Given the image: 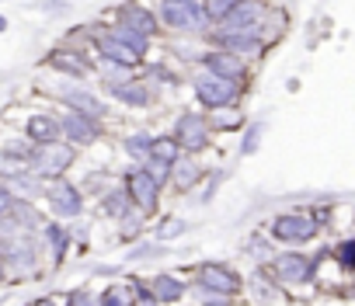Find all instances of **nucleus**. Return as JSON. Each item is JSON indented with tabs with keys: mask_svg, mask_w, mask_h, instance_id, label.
<instances>
[{
	"mask_svg": "<svg viewBox=\"0 0 355 306\" xmlns=\"http://www.w3.org/2000/svg\"><path fill=\"white\" fill-rule=\"evenodd\" d=\"M146 216L139 213V209H132V213H125L119 223H115V230H119V240L122 244H136V240H143V233H146Z\"/></svg>",
	"mask_w": 355,
	"mask_h": 306,
	"instance_id": "nucleus-29",
	"label": "nucleus"
},
{
	"mask_svg": "<svg viewBox=\"0 0 355 306\" xmlns=\"http://www.w3.org/2000/svg\"><path fill=\"white\" fill-rule=\"evenodd\" d=\"M192 296H196V306H234L237 303L230 296H220V292H209V289H199V285H192Z\"/></svg>",
	"mask_w": 355,
	"mask_h": 306,
	"instance_id": "nucleus-36",
	"label": "nucleus"
},
{
	"mask_svg": "<svg viewBox=\"0 0 355 306\" xmlns=\"http://www.w3.org/2000/svg\"><path fill=\"white\" fill-rule=\"evenodd\" d=\"M206 118H209V129H213L216 136H237V132H244V125L251 122L248 111H244V101H241V105H220V108H209Z\"/></svg>",
	"mask_w": 355,
	"mask_h": 306,
	"instance_id": "nucleus-21",
	"label": "nucleus"
},
{
	"mask_svg": "<svg viewBox=\"0 0 355 306\" xmlns=\"http://www.w3.org/2000/svg\"><path fill=\"white\" fill-rule=\"evenodd\" d=\"M265 271L272 275V282H279L286 292H300L306 285H317V254H306L300 247L289 251H275L265 261Z\"/></svg>",
	"mask_w": 355,
	"mask_h": 306,
	"instance_id": "nucleus-3",
	"label": "nucleus"
},
{
	"mask_svg": "<svg viewBox=\"0 0 355 306\" xmlns=\"http://www.w3.org/2000/svg\"><path fill=\"white\" fill-rule=\"evenodd\" d=\"M189 275H192V285H199V289H209V292H220L230 299L244 296V275L237 268H230L227 261H199V264H192Z\"/></svg>",
	"mask_w": 355,
	"mask_h": 306,
	"instance_id": "nucleus-10",
	"label": "nucleus"
},
{
	"mask_svg": "<svg viewBox=\"0 0 355 306\" xmlns=\"http://www.w3.org/2000/svg\"><path fill=\"white\" fill-rule=\"evenodd\" d=\"M171 136L182 143V150L189 157H202L206 150H213V139H216L202 108H182L178 111L174 122H171Z\"/></svg>",
	"mask_w": 355,
	"mask_h": 306,
	"instance_id": "nucleus-7",
	"label": "nucleus"
},
{
	"mask_svg": "<svg viewBox=\"0 0 355 306\" xmlns=\"http://www.w3.org/2000/svg\"><path fill=\"white\" fill-rule=\"evenodd\" d=\"M98 209H101V216H105L108 223H119L125 213H132V199L125 195L122 181H112V185L98 195Z\"/></svg>",
	"mask_w": 355,
	"mask_h": 306,
	"instance_id": "nucleus-23",
	"label": "nucleus"
},
{
	"mask_svg": "<svg viewBox=\"0 0 355 306\" xmlns=\"http://www.w3.org/2000/svg\"><path fill=\"white\" fill-rule=\"evenodd\" d=\"M164 247H167V244H160V240H136V244H129L125 264H143V261H157V258L171 254V251H164Z\"/></svg>",
	"mask_w": 355,
	"mask_h": 306,
	"instance_id": "nucleus-31",
	"label": "nucleus"
},
{
	"mask_svg": "<svg viewBox=\"0 0 355 306\" xmlns=\"http://www.w3.org/2000/svg\"><path fill=\"white\" fill-rule=\"evenodd\" d=\"M272 8H275V0H241V4L234 8V15L223 25L209 28V32H258L261 35Z\"/></svg>",
	"mask_w": 355,
	"mask_h": 306,
	"instance_id": "nucleus-16",
	"label": "nucleus"
},
{
	"mask_svg": "<svg viewBox=\"0 0 355 306\" xmlns=\"http://www.w3.org/2000/svg\"><path fill=\"white\" fill-rule=\"evenodd\" d=\"M39 240H42V254L49 261V268H63V261L70 258L73 251V226H67L63 219H46V226L39 230Z\"/></svg>",
	"mask_w": 355,
	"mask_h": 306,
	"instance_id": "nucleus-17",
	"label": "nucleus"
},
{
	"mask_svg": "<svg viewBox=\"0 0 355 306\" xmlns=\"http://www.w3.org/2000/svg\"><path fill=\"white\" fill-rule=\"evenodd\" d=\"M105 18H108V21H119V25H125V28H136V32H143V35L153 39V42L164 39L160 18H157L153 4H146V0H119V4H115Z\"/></svg>",
	"mask_w": 355,
	"mask_h": 306,
	"instance_id": "nucleus-13",
	"label": "nucleus"
},
{
	"mask_svg": "<svg viewBox=\"0 0 355 306\" xmlns=\"http://www.w3.org/2000/svg\"><path fill=\"white\" fill-rule=\"evenodd\" d=\"M265 233L279 247H306V244H313L324 233V226L313 219L310 209H286V213H275L265 223Z\"/></svg>",
	"mask_w": 355,
	"mask_h": 306,
	"instance_id": "nucleus-5",
	"label": "nucleus"
},
{
	"mask_svg": "<svg viewBox=\"0 0 355 306\" xmlns=\"http://www.w3.org/2000/svg\"><path fill=\"white\" fill-rule=\"evenodd\" d=\"M189 230H192V223H189L185 216H160V219L153 223V240L174 244V240H182Z\"/></svg>",
	"mask_w": 355,
	"mask_h": 306,
	"instance_id": "nucleus-25",
	"label": "nucleus"
},
{
	"mask_svg": "<svg viewBox=\"0 0 355 306\" xmlns=\"http://www.w3.org/2000/svg\"><path fill=\"white\" fill-rule=\"evenodd\" d=\"M132 306H160V303H157V299L146 292V296H136V299H132Z\"/></svg>",
	"mask_w": 355,
	"mask_h": 306,
	"instance_id": "nucleus-41",
	"label": "nucleus"
},
{
	"mask_svg": "<svg viewBox=\"0 0 355 306\" xmlns=\"http://www.w3.org/2000/svg\"><path fill=\"white\" fill-rule=\"evenodd\" d=\"M28 171H32V164H28L25 153H18V150H11V146H0V181L21 178V174H28Z\"/></svg>",
	"mask_w": 355,
	"mask_h": 306,
	"instance_id": "nucleus-26",
	"label": "nucleus"
},
{
	"mask_svg": "<svg viewBox=\"0 0 355 306\" xmlns=\"http://www.w3.org/2000/svg\"><path fill=\"white\" fill-rule=\"evenodd\" d=\"M11 275H8V261H4V251H0V285H4Z\"/></svg>",
	"mask_w": 355,
	"mask_h": 306,
	"instance_id": "nucleus-42",
	"label": "nucleus"
},
{
	"mask_svg": "<svg viewBox=\"0 0 355 306\" xmlns=\"http://www.w3.org/2000/svg\"><path fill=\"white\" fill-rule=\"evenodd\" d=\"M150 157L153 161H164V164H178V161H182L185 157V150H182V143H178L171 132H157L153 136V153H150Z\"/></svg>",
	"mask_w": 355,
	"mask_h": 306,
	"instance_id": "nucleus-28",
	"label": "nucleus"
},
{
	"mask_svg": "<svg viewBox=\"0 0 355 306\" xmlns=\"http://www.w3.org/2000/svg\"><path fill=\"white\" fill-rule=\"evenodd\" d=\"M60 129H63V139L73 143L77 150H87V146H98L108 132V122H98L84 111H70V108H60Z\"/></svg>",
	"mask_w": 355,
	"mask_h": 306,
	"instance_id": "nucleus-15",
	"label": "nucleus"
},
{
	"mask_svg": "<svg viewBox=\"0 0 355 306\" xmlns=\"http://www.w3.org/2000/svg\"><path fill=\"white\" fill-rule=\"evenodd\" d=\"M146 282H150V296L160 306H182L192 296V282L174 271H153V275H146Z\"/></svg>",
	"mask_w": 355,
	"mask_h": 306,
	"instance_id": "nucleus-18",
	"label": "nucleus"
},
{
	"mask_svg": "<svg viewBox=\"0 0 355 306\" xmlns=\"http://www.w3.org/2000/svg\"><path fill=\"white\" fill-rule=\"evenodd\" d=\"M0 4H4V0H0Z\"/></svg>",
	"mask_w": 355,
	"mask_h": 306,
	"instance_id": "nucleus-46",
	"label": "nucleus"
},
{
	"mask_svg": "<svg viewBox=\"0 0 355 306\" xmlns=\"http://www.w3.org/2000/svg\"><path fill=\"white\" fill-rule=\"evenodd\" d=\"M67 4H73V0H67Z\"/></svg>",
	"mask_w": 355,
	"mask_h": 306,
	"instance_id": "nucleus-45",
	"label": "nucleus"
},
{
	"mask_svg": "<svg viewBox=\"0 0 355 306\" xmlns=\"http://www.w3.org/2000/svg\"><path fill=\"white\" fill-rule=\"evenodd\" d=\"M185 84L192 91L196 108H202V111L220 108V105H241L248 98V91H251V87H244L237 80H227V77H216V73H209L202 66H189Z\"/></svg>",
	"mask_w": 355,
	"mask_h": 306,
	"instance_id": "nucleus-2",
	"label": "nucleus"
},
{
	"mask_svg": "<svg viewBox=\"0 0 355 306\" xmlns=\"http://www.w3.org/2000/svg\"><path fill=\"white\" fill-rule=\"evenodd\" d=\"M98 296H101V306H132V299H136L129 278H115V282H108Z\"/></svg>",
	"mask_w": 355,
	"mask_h": 306,
	"instance_id": "nucleus-30",
	"label": "nucleus"
},
{
	"mask_svg": "<svg viewBox=\"0 0 355 306\" xmlns=\"http://www.w3.org/2000/svg\"><path fill=\"white\" fill-rule=\"evenodd\" d=\"M80 157V150L67 139H56V143H42V146H32L28 153V164H32V174H39L42 181H56V178H67L73 171Z\"/></svg>",
	"mask_w": 355,
	"mask_h": 306,
	"instance_id": "nucleus-8",
	"label": "nucleus"
},
{
	"mask_svg": "<svg viewBox=\"0 0 355 306\" xmlns=\"http://www.w3.org/2000/svg\"><path fill=\"white\" fill-rule=\"evenodd\" d=\"M143 77H146L157 91H160V87H182V84H185V73H178L167 60H146Z\"/></svg>",
	"mask_w": 355,
	"mask_h": 306,
	"instance_id": "nucleus-24",
	"label": "nucleus"
},
{
	"mask_svg": "<svg viewBox=\"0 0 355 306\" xmlns=\"http://www.w3.org/2000/svg\"><path fill=\"white\" fill-rule=\"evenodd\" d=\"M241 4V0H202V11H206V21H209V28H216V25H223L230 15H234V8Z\"/></svg>",
	"mask_w": 355,
	"mask_h": 306,
	"instance_id": "nucleus-34",
	"label": "nucleus"
},
{
	"mask_svg": "<svg viewBox=\"0 0 355 306\" xmlns=\"http://www.w3.org/2000/svg\"><path fill=\"white\" fill-rule=\"evenodd\" d=\"M8 188H11L15 199H28V202H42V195H46V181L39 174H32V171L21 174V178H11Z\"/></svg>",
	"mask_w": 355,
	"mask_h": 306,
	"instance_id": "nucleus-27",
	"label": "nucleus"
},
{
	"mask_svg": "<svg viewBox=\"0 0 355 306\" xmlns=\"http://www.w3.org/2000/svg\"><path fill=\"white\" fill-rule=\"evenodd\" d=\"M331 261H334L345 275H355V233L331 244Z\"/></svg>",
	"mask_w": 355,
	"mask_h": 306,
	"instance_id": "nucleus-32",
	"label": "nucleus"
},
{
	"mask_svg": "<svg viewBox=\"0 0 355 306\" xmlns=\"http://www.w3.org/2000/svg\"><path fill=\"white\" fill-rule=\"evenodd\" d=\"M42 66L53 70L56 77H67V80H80L87 84L91 77H98V60L91 53V46H70V42H56L46 56H42Z\"/></svg>",
	"mask_w": 355,
	"mask_h": 306,
	"instance_id": "nucleus-6",
	"label": "nucleus"
},
{
	"mask_svg": "<svg viewBox=\"0 0 355 306\" xmlns=\"http://www.w3.org/2000/svg\"><path fill=\"white\" fill-rule=\"evenodd\" d=\"M28 306H67V296H39V299L28 303Z\"/></svg>",
	"mask_w": 355,
	"mask_h": 306,
	"instance_id": "nucleus-40",
	"label": "nucleus"
},
{
	"mask_svg": "<svg viewBox=\"0 0 355 306\" xmlns=\"http://www.w3.org/2000/svg\"><path fill=\"white\" fill-rule=\"evenodd\" d=\"M39 91L49 94L60 108L84 111V115H91V118H98V122H108V115H112V101H108L101 91H94V87L80 84V80H67V77H60V80H53L49 87H39Z\"/></svg>",
	"mask_w": 355,
	"mask_h": 306,
	"instance_id": "nucleus-4",
	"label": "nucleus"
},
{
	"mask_svg": "<svg viewBox=\"0 0 355 306\" xmlns=\"http://www.w3.org/2000/svg\"><path fill=\"white\" fill-rule=\"evenodd\" d=\"M202 42H206V46H220V49H227V53H234V56H244V60L254 63V66L272 53V42H268L265 35H258V32H209Z\"/></svg>",
	"mask_w": 355,
	"mask_h": 306,
	"instance_id": "nucleus-14",
	"label": "nucleus"
},
{
	"mask_svg": "<svg viewBox=\"0 0 355 306\" xmlns=\"http://www.w3.org/2000/svg\"><path fill=\"white\" fill-rule=\"evenodd\" d=\"M11 206H15V195H11L8 181H0V219H4V216L11 213Z\"/></svg>",
	"mask_w": 355,
	"mask_h": 306,
	"instance_id": "nucleus-38",
	"label": "nucleus"
},
{
	"mask_svg": "<svg viewBox=\"0 0 355 306\" xmlns=\"http://www.w3.org/2000/svg\"><path fill=\"white\" fill-rule=\"evenodd\" d=\"M46 209L53 219H80L84 216V206H87V195L77 181L70 178H56V181H46V195H42Z\"/></svg>",
	"mask_w": 355,
	"mask_h": 306,
	"instance_id": "nucleus-11",
	"label": "nucleus"
},
{
	"mask_svg": "<svg viewBox=\"0 0 355 306\" xmlns=\"http://www.w3.org/2000/svg\"><path fill=\"white\" fill-rule=\"evenodd\" d=\"M196 66H202V70H209V73H216V77L237 80V84H244V87L254 84V70H258V66L248 63L244 56H234V53H227V49H220V46H202Z\"/></svg>",
	"mask_w": 355,
	"mask_h": 306,
	"instance_id": "nucleus-12",
	"label": "nucleus"
},
{
	"mask_svg": "<svg viewBox=\"0 0 355 306\" xmlns=\"http://www.w3.org/2000/svg\"><path fill=\"white\" fill-rule=\"evenodd\" d=\"M119 181H122V188H125V195L132 199V209H139L146 219H153L157 213H160V202H164V185L146 171V168H125L122 174H119Z\"/></svg>",
	"mask_w": 355,
	"mask_h": 306,
	"instance_id": "nucleus-9",
	"label": "nucleus"
},
{
	"mask_svg": "<svg viewBox=\"0 0 355 306\" xmlns=\"http://www.w3.org/2000/svg\"><path fill=\"white\" fill-rule=\"evenodd\" d=\"M153 11L160 18L164 39H206L209 35L202 0H153Z\"/></svg>",
	"mask_w": 355,
	"mask_h": 306,
	"instance_id": "nucleus-1",
	"label": "nucleus"
},
{
	"mask_svg": "<svg viewBox=\"0 0 355 306\" xmlns=\"http://www.w3.org/2000/svg\"><path fill=\"white\" fill-rule=\"evenodd\" d=\"M70 4L67 0H46V4H39V11H46V15H63Z\"/></svg>",
	"mask_w": 355,
	"mask_h": 306,
	"instance_id": "nucleus-39",
	"label": "nucleus"
},
{
	"mask_svg": "<svg viewBox=\"0 0 355 306\" xmlns=\"http://www.w3.org/2000/svg\"><path fill=\"white\" fill-rule=\"evenodd\" d=\"M223 178H227V171H209L206 174V181L199 185V206H209L213 199H216V192H220V185H223Z\"/></svg>",
	"mask_w": 355,
	"mask_h": 306,
	"instance_id": "nucleus-35",
	"label": "nucleus"
},
{
	"mask_svg": "<svg viewBox=\"0 0 355 306\" xmlns=\"http://www.w3.org/2000/svg\"><path fill=\"white\" fill-rule=\"evenodd\" d=\"M21 132H25V139H28L32 146H42V143H56V139H63L60 111H53V108H39V111H32V115L25 118Z\"/></svg>",
	"mask_w": 355,
	"mask_h": 306,
	"instance_id": "nucleus-20",
	"label": "nucleus"
},
{
	"mask_svg": "<svg viewBox=\"0 0 355 306\" xmlns=\"http://www.w3.org/2000/svg\"><path fill=\"white\" fill-rule=\"evenodd\" d=\"M8 28H11V21H8L4 15H0V32H8Z\"/></svg>",
	"mask_w": 355,
	"mask_h": 306,
	"instance_id": "nucleus-44",
	"label": "nucleus"
},
{
	"mask_svg": "<svg viewBox=\"0 0 355 306\" xmlns=\"http://www.w3.org/2000/svg\"><path fill=\"white\" fill-rule=\"evenodd\" d=\"M286 91L296 94V91H300V77H289V80H286Z\"/></svg>",
	"mask_w": 355,
	"mask_h": 306,
	"instance_id": "nucleus-43",
	"label": "nucleus"
},
{
	"mask_svg": "<svg viewBox=\"0 0 355 306\" xmlns=\"http://www.w3.org/2000/svg\"><path fill=\"white\" fill-rule=\"evenodd\" d=\"M261 139H265V122H248L244 132H241L237 153H241V157H254V153L261 150Z\"/></svg>",
	"mask_w": 355,
	"mask_h": 306,
	"instance_id": "nucleus-33",
	"label": "nucleus"
},
{
	"mask_svg": "<svg viewBox=\"0 0 355 306\" xmlns=\"http://www.w3.org/2000/svg\"><path fill=\"white\" fill-rule=\"evenodd\" d=\"M206 174H209V168L199 161V157H185L178 161L174 168H171V181H167V192H174V195H182V199H189L192 192H199V185L206 181Z\"/></svg>",
	"mask_w": 355,
	"mask_h": 306,
	"instance_id": "nucleus-19",
	"label": "nucleus"
},
{
	"mask_svg": "<svg viewBox=\"0 0 355 306\" xmlns=\"http://www.w3.org/2000/svg\"><path fill=\"white\" fill-rule=\"evenodd\" d=\"M67 306H101V296H98L94 289L80 285V289L67 292Z\"/></svg>",
	"mask_w": 355,
	"mask_h": 306,
	"instance_id": "nucleus-37",
	"label": "nucleus"
},
{
	"mask_svg": "<svg viewBox=\"0 0 355 306\" xmlns=\"http://www.w3.org/2000/svg\"><path fill=\"white\" fill-rule=\"evenodd\" d=\"M153 136H157V132H150V129H129V132L119 139L122 157H125L132 168H143V164L150 161V153H153Z\"/></svg>",
	"mask_w": 355,
	"mask_h": 306,
	"instance_id": "nucleus-22",
	"label": "nucleus"
}]
</instances>
